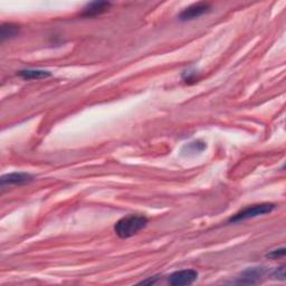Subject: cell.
<instances>
[{
    "mask_svg": "<svg viewBox=\"0 0 286 286\" xmlns=\"http://www.w3.org/2000/svg\"><path fill=\"white\" fill-rule=\"evenodd\" d=\"M19 34V26L15 24H4L0 28V38L3 42L6 39H10L16 37Z\"/></svg>",
    "mask_w": 286,
    "mask_h": 286,
    "instance_id": "obj_9",
    "label": "cell"
},
{
    "mask_svg": "<svg viewBox=\"0 0 286 286\" xmlns=\"http://www.w3.org/2000/svg\"><path fill=\"white\" fill-rule=\"evenodd\" d=\"M265 273V268L263 267H252L245 271L240 276L239 283H246V284H254L257 283L259 279Z\"/></svg>",
    "mask_w": 286,
    "mask_h": 286,
    "instance_id": "obj_7",
    "label": "cell"
},
{
    "mask_svg": "<svg viewBox=\"0 0 286 286\" xmlns=\"http://www.w3.org/2000/svg\"><path fill=\"white\" fill-rule=\"evenodd\" d=\"M198 279V273L195 270H182L174 272L169 276V283L173 286L190 285Z\"/></svg>",
    "mask_w": 286,
    "mask_h": 286,
    "instance_id": "obj_4",
    "label": "cell"
},
{
    "mask_svg": "<svg viewBox=\"0 0 286 286\" xmlns=\"http://www.w3.org/2000/svg\"><path fill=\"white\" fill-rule=\"evenodd\" d=\"M205 147H206V144L204 142H201V141H195V142H190V143H188L187 145H185V147H183L182 151H186L188 153H196V152H201V151H204L205 150Z\"/></svg>",
    "mask_w": 286,
    "mask_h": 286,
    "instance_id": "obj_10",
    "label": "cell"
},
{
    "mask_svg": "<svg viewBox=\"0 0 286 286\" xmlns=\"http://www.w3.org/2000/svg\"><path fill=\"white\" fill-rule=\"evenodd\" d=\"M210 9H212V6H210V3L208 2L194 3V4H191V6L187 7L185 10L179 15V19L182 21L196 19V18H199L203 15H205V13L209 12Z\"/></svg>",
    "mask_w": 286,
    "mask_h": 286,
    "instance_id": "obj_3",
    "label": "cell"
},
{
    "mask_svg": "<svg viewBox=\"0 0 286 286\" xmlns=\"http://www.w3.org/2000/svg\"><path fill=\"white\" fill-rule=\"evenodd\" d=\"M272 277L275 280L285 281V266H281L272 273Z\"/></svg>",
    "mask_w": 286,
    "mask_h": 286,
    "instance_id": "obj_12",
    "label": "cell"
},
{
    "mask_svg": "<svg viewBox=\"0 0 286 286\" xmlns=\"http://www.w3.org/2000/svg\"><path fill=\"white\" fill-rule=\"evenodd\" d=\"M19 76L24 79H42V78H47L51 76V73L48 71L44 70H34V69H27V70H21L19 71Z\"/></svg>",
    "mask_w": 286,
    "mask_h": 286,
    "instance_id": "obj_8",
    "label": "cell"
},
{
    "mask_svg": "<svg viewBox=\"0 0 286 286\" xmlns=\"http://www.w3.org/2000/svg\"><path fill=\"white\" fill-rule=\"evenodd\" d=\"M34 180V177L26 172H12L4 174L1 178V187L4 186H21Z\"/></svg>",
    "mask_w": 286,
    "mask_h": 286,
    "instance_id": "obj_5",
    "label": "cell"
},
{
    "mask_svg": "<svg viewBox=\"0 0 286 286\" xmlns=\"http://www.w3.org/2000/svg\"><path fill=\"white\" fill-rule=\"evenodd\" d=\"M110 7H111V2L109 1H93V2L87 3L86 6L84 7L80 15L86 18L96 17L109 10Z\"/></svg>",
    "mask_w": 286,
    "mask_h": 286,
    "instance_id": "obj_6",
    "label": "cell"
},
{
    "mask_svg": "<svg viewBox=\"0 0 286 286\" xmlns=\"http://www.w3.org/2000/svg\"><path fill=\"white\" fill-rule=\"evenodd\" d=\"M156 280H158V277L156 276H154L153 279H149V280H145V281H142V282H140V284H154L155 282H156Z\"/></svg>",
    "mask_w": 286,
    "mask_h": 286,
    "instance_id": "obj_13",
    "label": "cell"
},
{
    "mask_svg": "<svg viewBox=\"0 0 286 286\" xmlns=\"http://www.w3.org/2000/svg\"><path fill=\"white\" fill-rule=\"evenodd\" d=\"M147 225V218L139 214H130L123 217L115 223L114 231L120 238H130L137 235L139 231L145 228Z\"/></svg>",
    "mask_w": 286,
    "mask_h": 286,
    "instance_id": "obj_1",
    "label": "cell"
},
{
    "mask_svg": "<svg viewBox=\"0 0 286 286\" xmlns=\"http://www.w3.org/2000/svg\"><path fill=\"white\" fill-rule=\"evenodd\" d=\"M285 248L282 247L279 249H275V250H272L271 253L266 254V257L270 258V259H277V258H281V257H284L285 256Z\"/></svg>",
    "mask_w": 286,
    "mask_h": 286,
    "instance_id": "obj_11",
    "label": "cell"
},
{
    "mask_svg": "<svg viewBox=\"0 0 286 286\" xmlns=\"http://www.w3.org/2000/svg\"><path fill=\"white\" fill-rule=\"evenodd\" d=\"M274 208H275V205H273V204H259V205L249 206V207L244 208L243 210H240L239 213L234 214V216L229 219V221L239 222V221L246 220V219L262 216V214H270L271 212H273V209Z\"/></svg>",
    "mask_w": 286,
    "mask_h": 286,
    "instance_id": "obj_2",
    "label": "cell"
}]
</instances>
